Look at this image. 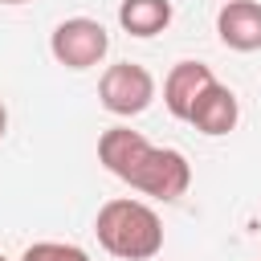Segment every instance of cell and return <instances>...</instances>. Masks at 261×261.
Returning a JSON list of instances; mask_svg holds the SVG:
<instances>
[{
  "mask_svg": "<svg viewBox=\"0 0 261 261\" xmlns=\"http://www.w3.org/2000/svg\"><path fill=\"white\" fill-rule=\"evenodd\" d=\"M4 130H8V110H4V102H0V139H4Z\"/></svg>",
  "mask_w": 261,
  "mask_h": 261,
  "instance_id": "30bf717a",
  "label": "cell"
},
{
  "mask_svg": "<svg viewBox=\"0 0 261 261\" xmlns=\"http://www.w3.org/2000/svg\"><path fill=\"white\" fill-rule=\"evenodd\" d=\"M118 24L130 37H159L171 24V0H122Z\"/></svg>",
  "mask_w": 261,
  "mask_h": 261,
  "instance_id": "ba28073f",
  "label": "cell"
},
{
  "mask_svg": "<svg viewBox=\"0 0 261 261\" xmlns=\"http://www.w3.org/2000/svg\"><path fill=\"white\" fill-rule=\"evenodd\" d=\"M0 261H8V257H4V253H0Z\"/></svg>",
  "mask_w": 261,
  "mask_h": 261,
  "instance_id": "7c38bea8",
  "label": "cell"
},
{
  "mask_svg": "<svg viewBox=\"0 0 261 261\" xmlns=\"http://www.w3.org/2000/svg\"><path fill=\"white\" fill-rule=\"evenodd\" d=\"M0 4H29V0H0Z\"/></svg>",
  "mask_w": 261,
  "mask_h": 261,
  "instance_id": "8fae6325",
  "label": "cell"
},
{
  "mask_svg": "<svg viewBox=\"0 0 261 261\" xmlns=\"http://www.w3.org/2000/svg\"><path fill=\"white\" fill-rule=\"evenodd\" d=\"M216 33L237 53L261 49V0H224L216 12Z\"/></svg>",
  "mask_w": 261,
  "mask_h": 261,
  "instance_id": "8992f818",
  "label": "cell"
},
{
  "mask_svg": "<svg viewBox=\"0 0 261 261\" xmlns=\"http://www.w3.org/2000/svg\"><path fill=\"white\" fill-rule=\"evenodd\" d=\"M216 73L204 65V61H175L163 77V106L175 114V118H188L192 102L200 98V90L212 82Z\"/></svg>",
  "mask_w": 261,
  "mask_h": 261,
  "instance_id": "52a82bcc",
  "label": "cell"
},
{
  "mask_svg": "<svg viewBox=\"0 0 261 261\" xmlns=\"http://www.w3.org/2000/svg\"><path fill=\"white\" fill-rule=\"evenodd\" d=\"M98 163L114 179H122L135 192L163 200V204L179 200L192 184V163L184 159V151L155 147L151 139H143L130 126H110L98 135Z\"/></svg>",
  "mask_w": 261,
  "mask_h": 261,
  "instance_id": "6da1fadb",
  "label": "cell"
},
{
  "mask_svg": "<svg viewBox=\"0 0 261 261\" xmlns=\"http://www.w3.org/2000/svg\"><path fill=\"white\" fill-rule=\"evenodd\" d=\"M98 102L102 110L118 114V118H135L155 102V77L147 65L139 61H114L102 69L98 77Z\"/></svg>",
  "mask_w": 261,
  "mask_h": 261,
  "instance_id": "277c9868",
  "label": "cell"
},
{
  "mask_svg": "<svg viewBox=\"0 0 261 261\" xmlns=\"http://www.w3.org/2000/svg\"><path fill=\"white\" fill-rule=\"evenodd\" d=\"M98 245L118 261H155L163 253V220L151 204L118 196L106 200L94 216Z\"/></svg>",
  "mask_w": 261,
  "mask_h": 261,
  "instance_id": "7a4b0ae2",
  "label": "cell"
},
{
  "mask_svg": "<svg viewBox=\"0 0 261 261\" xmlns=\"http://www.w3.org/2000/svg\"><path fill=\"white\" fill-rule=\"evenodd\" d=\"M237 118H241V102H237V94H232L224 82L212 77V82L200 90V98L192 102V110H188L184 122H192L200 135L220 139V135H228V130L237 126Z\"/></svg>",
  "mask_w": 261,
  "mask_h": 261,
  "instance_id": "5b68a950",
  "label": "cell"
},
{
  "mask_svg": "<svg viewBox=\"0 0 261 261\" xmlns=\"http://www.w3.org/2000/svg\"><path fill=\"white\" fill-rule=\"evenodd\" d=\"M106 49H110V33L94 16H65L49 33V53L65 69H94V65H102Z\"/></svg>",
  "mask_w": 261,
  "mask_h": 261,
  "instance_id": "3957f363",
  "label": "cell"
},
{
  "mask_svg": "<svg viewBox=\"0 0 261 261\" xmlns=\"http://www.w3.org/2000/svg\"><path fill=\"white\" fill-rule=\"evenodd\" d=\"M20 261H90V253L69 241H37L20 253Z\"/></svg>",
  "mask_w": 261,
  "mask_h": 261,
  "instance_id": "9c48e42d",
  "label": "cell"
}]
</instances>
